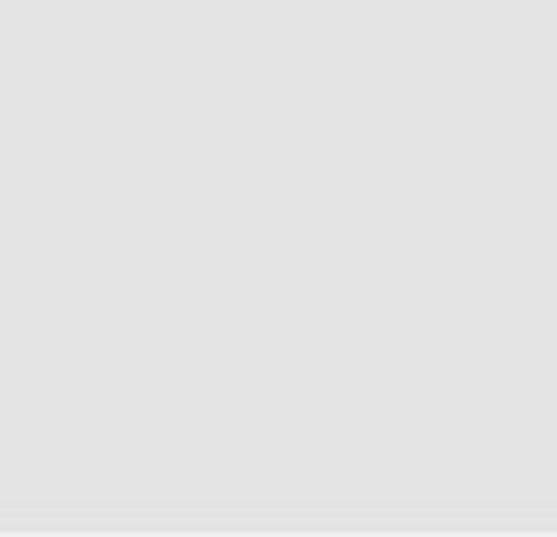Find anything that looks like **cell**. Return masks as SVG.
Listing matches in <instances>:
<instances>
[]
</instances>
